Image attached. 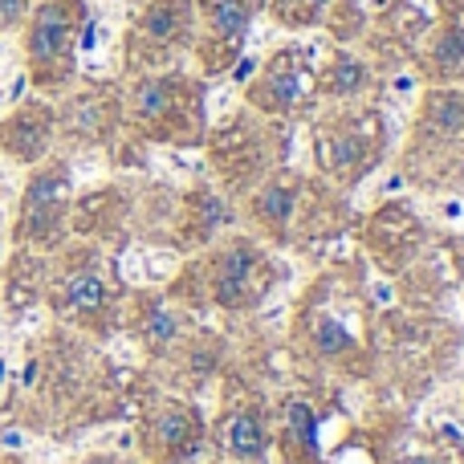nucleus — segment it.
Here are the masks:
<instances>
[{"label":"nucleus","instance_id":"f257e3e1","mask_svg":"<svg viewBox=\"0 0 464 464\" xmlns=\"http://www.w3.org/2000/svg\"><path fill=\"white\" fill-rule=\"evenodd\" d=\"M127 122L135 135L168 147H192L208 135L204 82L184 70L135 73L127 90Z\"/></svg>","mask_w":464,"mask_h":464},{"label":"nucleus","instance_id":"f03ea898","mask_svg":"<svg viewBox=\"0 0 464 464\" xmlns=\"http://www.w3.org/2000/svg\"><path fill=\"white\" fill-rule=\"evenodd\" d=\"M403 171L424 188H452L464 179V90L432 86L416 111L403 147Z\"/></svg>","mask_w":464,"mask_h":464},{"label":"nucleus","instance_id":"7ed1b4c3","mask_svg":"<svg viewBox=\"0 0 464 464\" xmlns=\"http://www.w3.org/2000/svg\"><path fill=\"white\" fill-rule=\"evenodd\" d=\"M387 151V122L371 106L346 102L314 122V163L334 188H354Z\"/></svg>","mask_w":464,"mask_h":464},{"label":"nucleus","instance_id":"20e7f679","mask_svg":"<svg viewBox=\"0 0 464 464\" xmlns=\"http://www.w3.org/2000/svg\"><path fill=\"white\" fill-rule=\"evenodd\" d=\"M196 41V0H143L127 29V70H171Z\"/></svg>","mask_w":464,"mask_h":464},{"label":"nucleus","instance_id":"39448f33","mask_svg":"<svg viewBox=\"0 0 464 464\" xmlns=\"http://www.w3.org/2000/svg\"><path fill=\"white\" fill-rule=\"evenodd\" d=\"M277 119H265V114H253V119H245V114H237V119H228L220 130H212L208 139V155L212 163H217V176L225 179V188L232 192H253L261 179H269L273 171V147L281 151L277 143V127H273Z\"/></svg>","mask_w":464,"mask_h":464},{"label":"nucleus","instance_id":"423d86ee","mask_svg":"<svg viewBox=\"0 0 464 464\" xmlns=\"http://www.w3.org/2000/svg\"><path fill=\"white\" fill-rule=\"evenodd\" d=\"M318 98V65H314L305 45H285L253 73V82L245 86V102L253 114L265 119H302Z\"/></svg>","mask_w":464,"mask_h":464},{"label":"nucleus","instance_id":"0eeeda50","mask_svg":"<svg viewBox=\"0 0 464 464\" xmlns=\"http://www.w3.org/2000/svg\"><path fill=\"white\" fill-rule=\"evenodd\" d=\"M86 24V0H41L33 8L24 53L41 86H62L73 73V49Z\"/></svg>","mask_w":464,"mask_h":464},{"label":"nucleus","instance_id":"6e6552de","mask_svg":"<svg viewBox=\"0 0 464 464\" xmlns=\"http://www.w3.org/2000/svg\"><path fill=\"white\" fill-rule=\"evenodd\" d=\"M265 0H196V41L192 53L204 78H220L245 53L248 29Z\"/></svg>","mask_w":464,"mask_h":464},{"label":"nucleus","instance_id":"1a4fd4ad","mask_svg":"<svg viewBox=\"0 0 464 464\" xmlns=\"http://www.w3.org/2000/svg\"><path fill=\"white\" fill-rule=\"evenodd\" d=\"M273 285V265L253 240L237 237L228 245L212 248L204 269V297L220 310H248Z\"/></svg>","mask_w":464,"mask_h":464},{"label":"nucleus","instance_id":"9d476101","mask_svg":"<svg viewBox=\"0 0 464 464\" xmlns=\"http://www.w3.org/2000/svg\"><path fill=\"white\" fill-rule=\"evenodd\" d=\"M416 65L432 86H452L464 78V0H444L436 24L416 45Z\"/></svg>","mask_w":464,"mask_h":464},{"label":"nucleus","instance_id":"9b49d317","mask_svg":"<svg viewBox=\"0 0 464 464\" xmlns=\"http://www.w3.org/2000/svg\"><path fill=\"white\" fill-rule=\"evenodd\" d=\"M65 196H70V171H65V163H53V168L33 176L29 192H24V225L33 228V237L45 240L57 228V220L65 212Z\"/></svg>","mask_w":464,"mask_h":464},{"label":"nucleus","instance_id":"f8f14e48","mask_svg":"<svg viewBox=\"0 0 464 464\" xmlns=\"http://www.w3.org/2000/svg\"><path fill=\"white\" fill-rule=\"evenodd\" d=\"M49 139H53V111H49L45 102H29L24 111H16L13 119L0 127V147H5L13 160H41L49 147Z\"/></svg>","mask_w":464,"mask_h":464},{"label":"nucleus","instance_id":"ddd939ff","mask_svg":"<svg viewBox=\"0 0 464 464\" xmlns=\"http://www.w3.org/2000/svg\"><path fill=\"white\" fill-rule=\"evenodd\" d=\"M371 90V65L354 49H334L326 65H318V94L334 102H359Z\"/></svg>","mask_w":464,"mask_h":464},{"label":"nucleus","instance_id":"4468645a","mask_svg":"<svg viewBox=\"0 0 464 464\" xmlns=\"http://www.w3.org/2000/svg\"><path fill=\"white\" fill-rule=\"evenodd\" d=\"M440 8H444V0H395V5L387 8L383 24L400 41H408V49H416L420 41H424V33L436 24Z\"/></svg>","mask_w":464,"mask_h":464},{"label":"nucleus","instance_id":"2eb2a0df","mask_svg":"<svg viewBox=\"0 0 464 464\" xmlns=\"http://www.w3.org/2000/svg\"><path fill=\"white\" fill-rule=\"evenodd\" d=\"M57 305H62L65 314H82V318L102 314L106 305H111V285H106V277L98 269H78L62 285V302Z\"/></svg>","mask_w":464,"mask_h":464},{"label":"nucleus","instance_id":"dca6fc26","mask_svg":"<svg viewBox=\"0 0 464 464\" xmlns=\"http://www.w3.org/2000/svg\"><path fill=\"white\" fill-rule=\"evenodd\" d=\"M343 8V0H269V13L285 29H314L326 24L330 16Z\"/></svg>","mask_w":464,"mask_h":464},{"label":"nucleus","instance_id":"f3484780","mask_svg":"<svg viewBox=\"0 0 464 464\" xmlns=\"http://www.w3.org/2000/svg\"><path fill=\"white\" fill-rule=\"evenodd\" d=\"M139 334H143V343L151 346V351H168V346L179 343L184 326H179L176 310H171L168 302L151 297V305H143V314H139Z\"/></svg>","mask_w":464,"mask_h":464},{"label":"nucleus","instance_id":"a211bd4d","mask_svg":"<svg viewBox=\"0 0 464 464\" xmlns=\"http://www.w3.org/2000/svg\"><path fill=\"white\" fill-rule=\"evenodd\" d=\"M228 452L240 460H261L265 457V444H269V436H265V424L256 411H237V416L228 420Z\"/></svg>","mask_w":464,"mask_h":464},{"label":"nucleus","instance_id":"6ab92c4d","mask_svg":"<svg viewBox=\"0 0 464 464\" xmlns=\"http://www.w3.org/2000/svg\"><path fill=\"white\" fill-rule=\"evenodd\" d=\"M196 416L188 408H163V416H160V440H163V449L168 452H179V449H188V444L196 440Z\"/></svg>","mask_w":464,"mask_h":464},{"label":"nucleus","instance_id":"aec40b11","mask_svg":"<svg viewBox=\"0 0 464 464\" xmlns=\"http://www.w3.org/2000/svg\"><path fill=\"white\" fill-rule=\"evenodd\" d=\"M314 346H318L322 354H343L346 346H351V338H346V326L334 318H318V326H314Z\"/></svg>","mask_w":464,"mask_h":464},{"label":"nucleus","instance_id":"412c9836","mask_svg":"<svg viewBox=\"0 0 464 464\" xmlns=\"http://www.w3.org/2000/svg\"><path fill=\"white\" fill-rule=\"evenodd\" d=\"M24 8H29V0H0V29L21 24L24 21Z\"/></svg>","mask_w":464,"mask_h":464},{"label":"nucleus","instance_id":"4be33fe9","mask_svg":"<svg viewBox=\"0 0 464 464\" xmlns=\"http://www.w3.org/2000/svg\"><path fill=\"white\" fill-rule=\"evenodd\" d=\"M400 464H440L436 457H424V452H416V457H403Z\"/></svg>","mask_w":464,"mask_h":464},{"label":"nucleus","instance_id":"5701e85b","mask_svg":"<svg viewBox=\"0 0 464 464\" xmlns=\"http://www.w3.org/2000/svg\"><path fill=\"white\" fill-rule=\"evenodd\" d=\"M90 464H106V460H90Z\"/></svg>","mask_w":464,"mask_h":464}]
</instances>
